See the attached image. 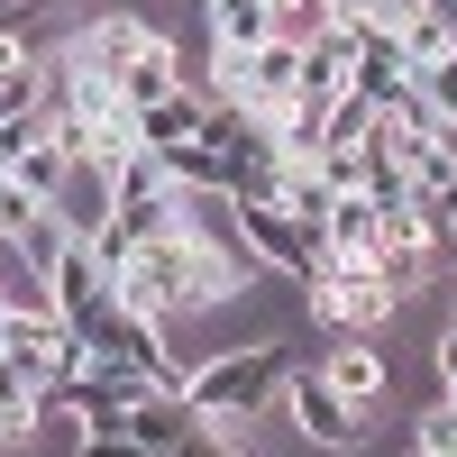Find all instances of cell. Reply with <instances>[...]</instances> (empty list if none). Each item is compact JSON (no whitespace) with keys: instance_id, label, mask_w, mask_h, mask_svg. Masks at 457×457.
I'll return each mask as SVG.
<instances>
[{"instance_id":"1","label":"cell","mask_w":457,"mask_h":457,"mask_svg":"<svg viewBox=\"0 0 457 457\" xmlns=\"http://www.w3.org/2000/svg\"><path fill=\"white\" fill-rule=\"evenodd\" d=\"M302 366L293 338H256V348H220L193 366V411L202 421H247V411H265L284 394V375Z\"/></svg>"},{"instance_id":"2","label":"cell","mask_w":457,"mask_h":457,"mask_svg":"<svg viewBox=\"0 0 457 457\" xmlns=\"http://www.w3.org/2000/svg\"><path fill=\"white\" fill-rule=\"evenodd\" d=\"M394 302H403V293L385 284V265H375V256H338L329 275L312 284V320L338 329V338H366V329L394 320Z\"/></svg>"},{"instance_id":"3","label":"cell","mask_w":457,"mask_h":457,"mask_svg":"<svg viewBox=\"0 0 457 457\" xmlns=\"http://www.w3.org/2000/svg\"><path fill=\"white\" fill-rule=\"evenodd\" d=\"M284 411H293V430H302V448H329V457H348V448H366V411L348 403L320 375V357L312 366H293L284 375Z\"/></svg>"},{"instance_id":"4","label":"cell","mask_w":457,"mask_h":457,"mask_svg":"<svg viewBox=\"0 0 457 457\" xmlns=\"http://www.w3.org/2000/svg\"><path fill=\"white\" fill-rule=\"evenodd\" d=\"M46 284H55V312H64L73 329H92L110 302H120V284H110V265L92 256V238H73V247L55 256V275H46Z\"/></svg>"},{"instance_id":"5","label":"cell","mask_w":457,"mask_h":457,"mask_svg":"<svg viewBox=\"0 0 457 457\" xmlns=\"http://www.w3.org/2000/svg\"><path fill=\"white\" fill-rule=\"evenodd\" d=\"M73 46H83L101 73H129V64H146V55H165L174 37H165V28H146L137 10H110V19H92V28H73Z\"/></svg>"},{"instance_id":"6","label":"cell","mask_w":457,"mask_h":457,"mask_svg":"<svg viewBox=\"0 0 457 457\" xmlns=\"http://www.w3.org/2000/svg\"><path fill=\"white\" fill-rule=\"evenodd\" d=\"M202 120H211V92L202 83H174L156 110H137V146H193Z\"/></svg>"},{"instance_id":"7","label":"cell","mask_w":457,"mask_h":457,"mask_svg":"<svg viewBox=\"0 0 457 457\" xmlns=\"http://www.w3.org/2000/svg\"><path fill=\"white\" fill-rule=\"evenodd\" d=\"M403 83H421V73H411V55H403V37H394V28H366V46H357V92L385 110Z\"/></svg>"},{"instance_id":"8","label":"cell","mask_w":457,"mask_h":457,"mask_svg":"<svg viewBox=\"0 0 457 457\" xmlns=\"http://www.w3.org/2000/svg\"><path fill=\"white\" fill-rule=\"evenodd\" d=\"M320 375H329V385L348 394L357 411H375V403H385V385H394V375H385V357H375L366 338H348V348H329V357H320Z\"/></svg>"},{"instance_id":"9","label":"cell","mask_w":457,"mask_h":457,"mask_svg":"<svg viewBox=\"0 0 457 457\" xmlns=\"http://www.w3.org/2000/svg\"><path fill=\"white\" fill-rule=\"evenodd\" d=\"M193 421H202V411L183 403V394H146V403L129 411V439H137V448H156V457H174L183 439H193Z\"/></svg>"},{"instance_id":"10","label":"cell","mask_w":457,"mask_h":457,"mask_svg":"<svg viewBox=\"0 0 457 457\" xmlns=\"http://www.w3.org/2000/svg\"><path fill=\"white\" fill-rule=\"evenodd\" d=\"M275 202L302 220V228H320L329 238V211H338V183L320 174V165H284V183H275Z\"/></svg>"},{"instance_id":"11","label":"cell","mask_w":457,"mask_h":457,"mask_svg":"<svg viewBox=\"0 0 457 457\" xmlns=\"http://www.w3.org/2000/svg\"><path fill=\"white\" fill-rule=\"evenodd\" d=\"M174 83H183V64H174V46H165V55H146V64H129V73H120V110L137 120V110H156Z\"/></svg>"},{"instance_id":"12","label":"cell","mask_w":457,"mask_h":457,"mask_svg":"<svg viewBox=\"0 0 457 457\" xmlns=\"http://www.w3.org/2000/svg\"><path fill=\"white\" fill-rule=\"evenodd\" d=\"M375 228H385V211L366 193H338V211H329V247L338 256H375Z\"/></svg>"},{"instance_id":"13","label":"cell","mask_w":457,"mask_h":457,"mask_svg":"<svg viewBox=\"0 0 457 457\" xmlns=\"http://www.w3.org/2000/svg\"><path fill=\"white\" fill-rule=\"evenodd\" d=\"M403 37V55H411V73H439L448 55H457V28L439 19V10H421V19H411V28H394Z\"/></svg>"},{"instance_id":"14","label":"cell","mask_w":457,"mask_h":457,"mask_svg":"<svg viewBox=\"0 0 457 457\" xmlns=\"http://www.w3.org/2000/svg\"><path fill=\"white\" fill-rule=\"evenodd\" d=\"M73 247V228H64V211L46 202V211H37L28 220V238H19V265H37V275H55V256Z\"/></svg>"},{"instance_id":"15","label":"cell","mask_w":457,"mask_h":457,"mask_svg":"<svg viewBox=\"0 0 457 457\" xmlns=\"http://www.w3.org/2000/svg\"><path fill=\"white\" fill-rule=\"evenodd\" d=\"M375 120H385V110H375L366 92L329 101V120H320V146H366V137H375Z\"/></svg>"},{"instance_id":"16","label":"cell","mask_w":457,"mask_h":457,"mask_svg":"<svg viewBox=\"0 0 457 457\" xmlns=\"http://www.w3.org/2000/svg\"><path fill=\"white\" fill-rule=\"evenodd\" d=\"M174 457H247L238 439H220V421H193V439H183Z\"/></svg>"},{"instance_id":"17","label":"cell","mask_w":457,"mask_h":457,"mask_svg":"<svg viewBox=\"0 0 457 457\" xmlns=\"http://www.w3.org/2000/svg\"><path fill=\"white\" fill-rule=\"evenodd\" d=\"M421 19V0H366V28H411Z\"/></svg>"},{"instance_id":"18","label":"cell","mask_w":457,"mask_h":457,"mask_svg":"<svg viewBox=\"0 0 457 457\" xmlns=\"http://www.w3.org/2000/svg\"><path fill=\"white\" fill-rule=\"evenodd\" d=\"M312 10H320V19L338 28V19H366V0H312Z\"/></svg>"},{"instance_id":"19","label":"cell","mask_w":457,"mask_h":457,"mask_svg":"<svg viewBox=\"0 0 457 457\" xmlns=\"http://www.w3.org/2000/svg\"><path fill=\"white\" fill-rule=\"evenodd\" d=\"M10 64H28V46H19V28H0V73Z\"/></svg>"},{"instance_id":"20","label":"cell","mask_w":457,"mask_h":457,"mask_svg":"<svg viewBox=\"0 0 457 457\" xmlns=\"http://www.w3.org/2000/svg\"><path fill=\"white\" fill-rule=\"evenodd\" d=\"M421 10H439V19H457V0H421Z\"/></svg>"},{"instance_id":"21","label":"cell","mask_w":457,"mask_h":457,"mask_svg":"<svg viewBox=\"0 0 457 457\" xmlns=\"http://www.w3.org/2000/svg\"><path fill=\"white\" fill-rule=\"evenodd\" d=\"M0 338H10V302H0Z\"/></svg>"},{"instance_id":"22","label":"cell","mask_w":457,"mask_h":457,"mask_svg":"<svg viewBox=\"0 0 457 457\" xmlns=\"http://www.w3.org/2000/svg\"><path fill=\"white\" fill-rule=\"evenodd\" d=\"M0 202H10V174H0Z\"/></svg>"},{"instance_id":"23","label":"cell","mask_w":457,"mask_h":457,"mask_svg":"<svg viewBox=\"0 0 457 457\" xmlns=\"http://www.w3.org/2000/svg\"><path fill=\"white\" fill-rule=\"evenodd\" d=\"M37 10H46V0H37Z\"/></svg>"},{"instance_id":"24","label":"cell","mask_w":457,"mask_h":457,"mask_svg":"<svg viewBox=\"0 0 457 457\" xmlns=\"http://www.w3.org/2000/svg\"><path fill=\"white\" fill-rule=\"evenodd\" d=\"M0 448H10V439H0Z\"/></svg>"},{"instance_id":"25","label":"cell","mask_w":457,"mask_h":457,"mask_svg":"<svg viewBox=\"0 0 457 457\" xmlns=\"http://www.w3.org/2000/svg\"><path fill=\"white\" fill-rule=\"evenodd\" d=\"M448 28H457V19H448Z\"/></svg>"},{"instance_id":"26","label":"cell","mask_w":457,"mask_h":457,"mask_svg":"<svg viewBox=\"0 0 457 457\" xmlns=\"http://www.w3.org/2000/svg\"><path fill=\"white\" fill-rule=\"evenodd\" d=\"M448 320H457V312H448Z\"/></svg>"}]
</instances>
